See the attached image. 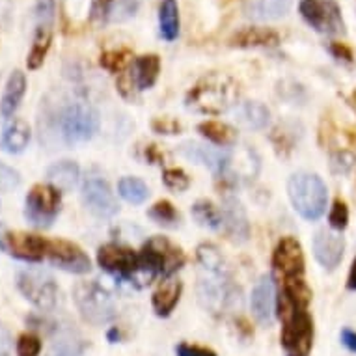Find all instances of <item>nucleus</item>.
<instances>
[{
	"instance_id": "obj_1",
	"label": "nucleus",
	"mask_w": 356,
	"mask_h": 356,
	"mask_svg": "<svg viewBox=\"0 0 356 356\" xmlns=\"http://www.w3.org/2000/svg\"><path fill=\"white\" fill-rule=\"evenodd\" d=\"M239 99V86L234 79L220 73L204 76L196 86L188 92L185 105L188 111L198 114L218 116L228 112Z\"/></svg>"
},
{
	"instance_id": "obj_2",
	"label": "nucleus",
	"mask_w": 356,
	"mask_h": 356,
	"mask_svg": "<svg viewBox=\"0 0 356 356\" xmlns=\"http://www.w3.org/2000/svg\"><path fill=\"white\" fill-rule=\"evenodd\" d=\"M287 194L295 211L306 220L321 218L327 209V185L316 174L298 172L291 175V179L287 183Z\"/></svg>"
},
{
	"instance_id": "obj_3",
	"label": "nucleus",
	"mask_w": 356,
	"mask_h": 356,
	"mask_svg": "<svg viewBox=\"0 0 356 356\" xmlns=\"http://www.w3.org/2000/svg\"><path fill=\"white\" fill-rule=\"evenodd\" d=\"M73 300L82 319L90 325L101 327L116 317V304L111 293L97 282H81L73 289Z\"/></svg>"
},
{
	"instance_id": "obj_4",
	"label": "nucleus",
	"mask_w": 356,
	"mask_h": 356,
	"mask_svg": "<svg viewBox=\"0 0 356 356\" xmlns=\"http://www.w3.org/2000/svg\"><path fill=\"white\" fill-rule=\"evenodd\" d=\"M60 138L65 144H81L90 140L99 129V114L88 103H71L64 106L56 120Z\"/></svg>"
},
{
	"instance_id": "obj_5",
	"label": "nucleus",
	"mask_w": 356,
	"mask_h": 356,
	"mask_svg": "<svg viewBox=\"0 0 356 356\" xmlns=\"http://www.w3.org/2000/svg\"><path fill=\"white\" fill-rule=\"evenodd\" d=\"M280 317L284 321L280 341L286 356H309L314 347V321L308 309H287Z\"/></svg>"
},
{
	"instance_id": "obj_6",
	"label": "nucleus",
	"mask_w": 356,
	"mask_h": 356,
	"mask_svg": "<svg viewBox=\"0 0 356 356\" xmlns=\"http://www.w3.org/2000/svg\"><path fill=\"white\" fill-rule=\"evenodd\" d=\"M138 257H140V269L149 273L153 278L157 275L168 278L175 270L181 269L185 263L183 252L164 237H153L147 241Z\"/></svg>"
},
{
	"instance_id": "obj_7",
	"label": "nucleus",
	"mask_w": 356,
	"mask_h": 356,
	"mask_svg": "<svg viewBox=\"0 0 356 356\" xmlns=\"http://www.w3.org/2000/svg\"><path fill=\"white\" fill-rule=\"evenodd\" d=\"M17 287L23 293V297L41 312H53L58 304V286L53 276L43 270H21L17 275Z\"/></svg>"
},
{
	"instance_id": "obj_8",
	"label": "nucleus",
	"mask_w": 356,
	"mask_h": 356,
	"mask_svg": "<svg viewBox=\"0 0 356 356\" xmlns=\"http://www.w3.org/2000/svg\"><path fill=\"white\" fill-rule=\"evenodd\" d=\"M60 211V191L53 185H35L26 196L24 216L35 228H49Z\"/></svg>"
},
{
	"instance_id": "obj_9",
	"label": "nucleus",
	"mask_w": 356,
	"mask_h": 356,
	"mask_svg": "<svg viewBox=\"0 0 356 356\" xmlns=\"http://www.w3.org/2000/svg\"><path fill=\"white\" fill-rule=\"evenodd\" d=\"M300 13L306 23L321 34H343L345 24L338 4L334 0H302Z\"/></svg>"
},
{
	"instance_id": "obj_10",
	"label": "nucleus",
	"mask_w": 356,
	"mask_h": 356,
	"mask_svg": "<svg viewBox=\"0 0 356 356\" xmlns=\"http://www.w3.org/2000/svg\"><path fill=\"white\" fill-rule=\"evenodd\" d=\"M97 261L105 270L123 278H136L140 270L138 254L120 245H105L97 252Z\"/></svg>"
},
{
	"instance_id": "obj_11",
	"label": "nucleus",
	"mask_w": 356,
	"mask_h": 356,
	"mask_svg": "<svg viewBox=\"0 0 356 356\" xmlns=\"http://www.w3.org/2000/svg\"><path fill=\"white\" fill-rule=\"evenodd\" d=\"M47 256L54 267L73 275H86L92 269L90 257L70 241H47Z\"/></svg>"
},
{
	"instance_id": "obj_12",
	"label": "nucleus",
	"mask_w": 356,
	"mask_h": 356,
	"mask_svg": "<svg viewBox=\"0 0 356 356\" xmlns=\"http://www.w3.org/2000/svg\"><path fill=\"white\" fill-rule=\"evenodd\" d=\"M82 202L95 216L108 218L118 213V204L108 183L99 177H90L82 185Z\"/></svg>"
},
{
	"instance_id": "obj_13",
	"label": "nucleus",
	"mask_w": 356,
	"mask_h": 356,
	"mask_svg": "<svg viewBox=\"0 0 356 356\" xmlns=\"http://www.w3.org/2000/svg\"><path fill=\"white\" fill-rule=\"evenodd\" d=\"M273 265L278 275L287 278H302L304 275V254L302 246L293 237H284L278 243L273 256Z\"/></svg>"
},
{
	"instance_id": "obj_14",
	"label": "nucleus",
	"mask_w": 356,
	"mask_h": 356,
	"mask_svg": "<svg viewBox=\"0 0 356 356\" xmlns=\"http://www.w3.org/2000/svg\"><path fill=\"white\" fill-rule=\"evenodd\" d=\"M4 250L10 252L13 257L23 259V261H41L43 256L47 254V241L41 239L38 235L23 234H8L4 241Z\"/></svg>"
},
{
	"instance_id": "obj_15",
	"label": "nucleus",
	"mask_w": 356,
	"mask_h": 356,
	"mask_svg": "<svg viewBox=\"0 0 356 356\" xmlns=\"http://www.w3.org/2000/svg\"><path fill=\"white\" fill-rule=\"evenodd\" d=\"M250 308L259 325L269 327L275 319V284L269 276H263L252 289Z\"/></svg>"
},
{
	"instance_id": "obj_16",
	"label": "nucleus",
	"mask_w": 356,
	"mask_h": 356,
	"mask_svg": "<svg viewBox=\"0 0 356 356\" xmlns=\"http://www.w3.org/2000/svg\"><path fill=\"white\" fill-rule=\"evenodd\" d=\"M343 237L338 234H332V232H327V229L319 232L316 235V239H314V254H316V259L328 270L338 267L341 257H343Z\"/></svg>"
},
{
	"instance_id": "obj_17",
	"label": "nucleus",
	"mask_w": 356,
	"mask_h": 356,
	"mask_svg": "<svg viewBox=\"0 0 356 356\" xmlns=\"http://www.w3.org/2000/svg\"><path fill=\"white\" fill-rule=\"evenodd\" d=\"M222 224L228 229L229 237L237 243H245L250 235V226H248V218H246L245 207L241 205L237 198H224L222 202Z\"/></svg>"
},
{
	"instance_id": "obj_18",
	"label": "nucleus",
	"mask_w": 356,
	"mask_h": 356,
	"mask_svg": "<svg viewBox=\"0 0 356 356\" xmlns=\"http://www.w3.org/2000/svg\"><path fill=\"white\" fill-rule=\"evenodd\" d=\"M181 153L191 161L205 164L213 174H224L228 168L229 155L228 152H220V149H213V147L202 146L196 142H187L181 146Z\"/></svg>"
},
{
	"instance_id": "obj_19",
	"label": "nucleus",
	"mask_w": 356,
	"mask_h": 356,
	"mask_svg": "<svg viewBox=\"0 0 356 356\" xmlns=\"http://www.w3.org/2000/svg\"><path fill=\"white\" fill-rule=\"evenodd\" d=\"M280 43V35L270 29H259V26H250V29L239 30L232 38V45L241 49L250 47H276Z\"/></svg>"
},
{
	"instance_id": "obj_20",
	"label": "nucleus",
	"mask_w": 356,
	"mask_h": 356,
	"mask_svg": "<svg viewBox=\"0 0 356 356\" xmlns=\"http://www.w3.org/2000/svg\"><path fill=\"white\" fill-rule=\"evenodd\" d=\"M291 8V0H248L245 6L246 17L254 21H273L284 17Z\"/></svg>"
},
{
	"instance_id": "obj_21",
	"label": "nucleus",
	"mask_w": 356,
	"mask_h": 356,
	"mask_svg": "<svg viewBox=\"0 0 356 356\" xmlns=\"http://www.w3.org/2000/svg\"><path fill=\"white\" fill-rule=\"evenodd\" d=\"M24 92H26V76L23 71L15 70L8 79L4 94L0 99V114L4 118L13 116V112L17 111L19 103L23 99Z\"/></svg>"
},
{
	"instance_id": "obj_22",
	"label": "nucleus",
	"mask_w": 356,
	"mask_h": 356,
	"mask_svg": "<svg viewBox=\"0 0 356 356\" xmlns=\"http://www.w3.org/2000/svg\"><path fill=\"white\" fill-rule=\"evenodd\" d=\"M200 300L205 308H209L213 314H220L229 304L234 302V293L229 291L224 284H213V282H202L200 284Z\"/></svg>"
},
{
	"instance_id": "obj_23",
	"label": "nucleus",
	"mask_w": 356,
	"mask_h": 356,
	"mask_svg": "<svg viewBox=\"0 0 356 356\" xmlns=\"http://www.w3.org/2000/svg\"><path fill=\"white\" fill-rule=\"evenodd\" d=\"M181 282L175 280L163 282L157 287V291L153 293V308L157 312V316L168 317L174 312V308L179 302V297H181Z\"/></svg>"
},
{
	"instance_id": "obj_24",
	"label": "nucleus",
	"mask_w": 356,
	"mask_h": 356,
	"mask_svg": "<svg viewBox=\"0 0 356 356\" xmlns=\"http://www.w3.org/2000/svg\"><path fill=\"white\" fill-rule=\"evenodd\" d=\"M30 142V127L24 120H13L2 133L0 147L6 153H21Z\"/></svg>"
},
{
	"instance_id": "obj_25",
	"label": "nucleus",
	"mask_w": 356,
	"mask_h": 356,
	"mask_svg": "<svg viewBox=\"0 0 356 356\" xmlns=\"http://www.w3.org/2000/svg\"><path fill=\"white\" fill-rule=\"evenodd\" d=\"M79 174H81V170L73 161H62V163L53 164L47 170V177L51 185L62 191V193H67V191L75 187L76 181H79Z\"/></svg>"
},
{
	"instance_id": "obj_26",
	"label": "nucleus",
	"mask_w": 356,
	"mask_h": 356,
	"mask_svg": "<svg viewBox=\"0 0 356 356\" xmlns=\"http://www.w3.org/2000/svg\"><path fill=\"white\" fill-rule=\"evenodd\" d=\"M269 108L256 101H246L237 106V120L246 129H263L269 123Z\"/></svg>"
},
{
	"instance_id": "obj_27",
	"label": "nucleus",
	"mask_w": 356,
	"mask_h": 356,
	"mask_svg": "<svg viewBox=\"0 0 356 356\" xmlns=\"http://www.w3.org/2000/svg\"><path fill=\"white\" fill-rule=\"evenodd\" d=\"M198 131L207 140L216 146H234L237 142V131L232 125L220 122H204L198 125Z\"/></svg>"
},
{
	"instance_id": "obj_28",
	"label": "nucleus",
	"mask_w": 356,
	"mask_h": 356,
	"mask_svg": "<svg viewBox=\"0 0 356 356\" xmlns=\"http://www.w3.org/2000/svg\"><path fill=\"white\" fill-rule=\"evenodd\" d=\"M51 41H53V29L47 26H38L34 35V43L30 49L29 58H26V65L29 70H38L45 62L49 49H51Z\"/></svg>"
},
{
	"instance_id": "obj_29",
	"label": "nucleus",
	"mask_w": 356,
	"mask_h": 356,
	"mask_svg": "<svg viewBox=\"0 0 356 356\" xmlns=\"http://www.w3.org/2000/svg\"><path fill=\"white\" fill-rule=\"evenodd\" d=\"M159 23H161V35L166 41H174L179 34V10L175 0H163L159 10Z\"/></svg>"
},
{
	"instance_id": "obj_30",
	"label": "nucleus",
	"mask_w": 356,
	"mask_h": 356,
	"mask_svg": "<svg viewBox=\"0 0 356 356\" xmlns=\"http://www.w3.org/2000/svg\"><path fill=\"white\" fill-rule=\"evenodd\" d=\"M159 70H161V60L157 54H147V56H140L135 62V79L138 84V90H147L155 84L159 76Z\"/></svg>"
},
{
	"instance_id": "obj_31",
	"label": "nucleus",
	"mask_w": 356,
	"mask_h": 356,
	"mask_svg": "<svg viewBox=\"0 0 356 356\" xmlns=\"http://www.w3.org/2000/svg\"><path fill=\"white\" fill-rule=\"evenodd\" d=\"M86 341L73 332L60 334L45 356H84Z\"/></svg>"
},
{
	"instance_id": "obj_32",
	"label": "nucleus",
	"mask_w": 356,
	"mask_h": 356,
	"mask_svg": "<svg viewBox=\"0 0 356 356\" xmlns=\"http://www.w3.org/2000/svg\"><path fill=\"white\" fill-rule=\"evenodd\" d=\"M118 191H120V196L127 200L129 204H142V202H146L147 194H149L146 183L140 181L138 177H123L118 185Z\"/></svg>"
},
{
	"instance_id": "obj_33",
	"label": "nucleus",
	"mask_w": 356,
	"mask_h": 356,
	"mask_svg": "<svg viewBox=\"0 0 356 356\" xmlns=\"http://www.w3.org/2000/svg\"><path fill=\"white\" fill-rule=\"evenodd\" d=\"M193 216L202 224L211 229H218L222 226V213L216 209L211 202H196L193 205Z\"/></svg>"
},
{
	"instance_id": "obj_34",
	"label": "nucleus",
	"mask_w": 356,
	"mask_h": 356,
	"mask_svg": "<svg viewBox=\"0 0 356 356\" xmlns=\"http://www.w3.org/2000/svg\"><path fill=\"white\" fill-rule=\"evenodd\" d=\"M196 256H198V261L202 263V267L209 270V273H215V275H222L224 270V259H222V254L218 252L215 245H200L198 250H196Z\"/></svg>"
},
{
	"instance_id": "obj_35",
	"label": "nucleus",
	"mask_w": 356,
	"mask_h": 356,
	"mask_svg": "<svg viewBox=\"0 0 356 356\" xmlns=\"http://www.w3.org/2000/svg\"><path fill=\"white\" fill-rule=\"evenodd\" d=\"M138 6H140V0H112L108 19L118 21V23L127 21L129 17H133L138 12Z\"/></svg>"
},
{
	"instance_id": "obj_36",
	"label": "nucleus",
	"mask_w": 356,
	"mask_h": 356,
	"mask_svg": "<svg viewBox=\"0 0 356 356\" xmlns=\"http://www.w3.org/2000/svg\"><path fill=\"white\" fill-rule=\"evenodd\" d=\"M147 215L152 216L153 220L159 222V224H164V226H175V222L179 220V216L175 213L174 205L170 202H157L153 205Z\"/></svg>"
},
{
	"instance_id": "obj_37",
	"label": "nucleus",
	"mask_w": 356,
	"mask_h": 356,
	"mask_svg": "<svg viewBox=\"0 0 356 356\" xmlns=\"http://www.w3.org/2000/svg\"><path fill=\"white\" fill-rule=\"evenodd\" d=\"M355 164L356 155L353 152H347V149H339V152H334L330 155V168H332L334 174H349L350 170L355 168Z\"/></svg>"
},
{
	"instance_id": "obj_38",
	"label": "nucleus",
	"mask_w": 356,
	"mask_h": 356,
	"mask_svg": "<svg viewBox=\"0 0 356 356\" xmlns=\"http://www.w3.org/2000/svg\"><path fill=\"white\" fill-rule=\"evenodd\" d=\"M15 353H17V356H40L41 339L35 334L19 336L17 343H15Z\"/></svg>"
},
{
	"instance_id": "obj_39",
	"label": "nucleus",
	"mask_w": 356,
	"mask_h": 356,
	"mask_svg": "<svg viewBox=\"0 0 356 356\" xmlns=\"http://www.w3.org/2000/svg\"><path fill=\"white\" fill-rule=\"evenodd\" d=\"M163 181H164V185H166V187L172 188V191H177V193H181V191H187L188 185H191V179H188V175L179 168L164 170Z\"/></svg>"
},
{
	"instance_id": "obj_40",
	"label": "nucleus",
	"mask_w": 356,
	"mask_h": 356,
	"mask_svg": "<svg viewBox=\"0 0 356 356\" xmlns=\"http://www.w3.org/2000/svg\"><path fill=\"white\" fill-rule=\"evenodd\" d=\"M129 62L127 51H111L101 56V65L105 70L112 71V73H122L125 70V65Z\"/></svg>"
},
{
	"instance_id": "obj_41",
	"label": "nucleus",
	"mask_w": 356,
	"mask_h": 356,
	"mask_svg": "<svg viewBox=\"0 0 356 356\" xmlns=\"http://www.w3.org/2000/svg\"><path fill=\"white\" fill-rule=\"evenodd\" d=\"M54 10H56L54 0H38L35 2V23H38V26L53 29Z\"/></svg>"
},
{
	"instance_id": "obj_42",
	"label": "nucleus",
	"mask_w": 356,
	"mask_h": 356,
	"mask_svg": "<svg viewBox=\"0 0 356 356\" xmlns=\"http://www.w3.org/2000/svg\"><path fill=\"white\" fill-rule=\"evenodd\" d=\"M328 222H330V228H334L336 232H341V229L347 228V222H349V209L347 205L341 200H336L332 204V209H330V215H328Z\"/></svg>"
},
{
	"instance_id": "obj_43",
	"label": "nucleus",
	"mask_w": 356,
	"mask_h": 356,
	"mask_svg": "<svg viewBox=\"0 0 356 356\" xmlns=\"http://www.w3.org/2000/svg\"><path fill=\"white\" fill-rule=\"evenodd\" d=\"M19 185H21V177H19L17 172L4 163H0V191L10 193L13 188H17Z\"/></svg>"
},
{
	"instance_id": "obj_44",
	"label": "nucleus",
	"mask_w": 356,
	"mask_h": 356,
	"mask_svg": "<svg viewBox=\"0 0 356 356\" xmlns=\"http://www.w3.org/2000/svg\"><path fill=\"white\" fill-rule=\"evenodd\" d=\"M153 129L159 135H177L181 131V125L172 118H161V120L153 122Z\"/></svg>"
},
{
	"instance_id": "obj_45",
	"label": "nucleus",
	"mask_w": 356,
	"mask_h": 356,
	"mask_svg": "<svg viewBox=\"0 0 356 356\" xmlns=\"http://www.w3.org/2000/svg\"><path fill=\"white\" fill-rule=\"evenodd\" d=\"M175 355L177 356H216L211 349L205 347H198V345L179 343L175 347Z\"/></svg>"
},
{
	"instance_id": "obj_46",
	"label": "nucleus",
	"mask_w": 356,
	"mask_h": 356,
	"mask_svg": "<svg viewBox=\"0 0 356 356\" xmlns=\"http://www.w3.org/2000/svg\"><path fill=\"white\" fill-rule=\"evenodd\" d=\"M13 349L12 334L2 323H0V356H10Z\"/></svg>"
},
{
	"instance_id": "obj_47",
	"label": "nucleus",
	"mask_w": 356,
	"mask_h": 356,
	"mask_svg": "<svg viewBox=\"0 0 356 356\" xmlns=\"http://www.w3.org/2000/svg\"><path fill=\"white\" fill-rule=\"evenodd\" d=\"M330 53L339 60H345V62H353V53H350V49L343 43H332L330 45Z\"/></svg>"
},
{
	"instance_id": "obj_48",
	"label": "nucleus",
	"mask_w": 356,
	"mask_h": 356,
	"mask_svg": "<svg viewBox=\"0 0 356 356\" xmlns=\"http://www.w3.org/2000/svg\"><path fill=\"white\" fill-rule=\"evenodd\" d=\"M341 343L350 350V353H356V332L355 330H350V328H343L341 330Z\"/></svg>"
},
{
	"instance_id": "obj_49",
	"label": "nucleus",
	"mask_w": 356,
	"mask_h": 356,
	"mask_svg": "<svg viewBox=\"0 0 356 356\" xmlns=\"http://www.w3.org/2000/svg\"><path fill=\"white\" fill-rule=\"evenodd\" d=\"M111 6H112V0H95L94 15L95 17H101V19L108 17V13H111Z\"/></svg>"
},
{
	"instance_id": "obj_50",
	"label": "nucleus",
	"mask_w": 356,
	"mask_h": 356,
	"mask_svg": "<svg viewBox=\"0 0 356 356\" xmlns=\"http://www.w3.org/2000/svg\"><path fill=\"white\" fill-rule=\"evenodd\" d=\"M347 287L350 291H356V257L353 259V265H350L349 278H347Z\"/></svg>"
},
{
	"instance_id": "obj_51",
	"label": "nucleus",
	"mask_w": 356,
	"mask_h": 356,
	"mask_svg": "<svg viewBox=\"0 0 356 356\" xmlns=\"http://www.w3.org/2000/svg\"><path fill=\"white\" fill-rule=\"evenodd\" d=\"M6 228H4V224L0 222V250H4V241H6Z\"/></svg>"
},
{
	"instance_id": "obj_52",
	"label": "nucleus",
	"mask_w": 356,
	"mask_h": 356,
	"mask_svg": "<svg viewBox=\"0 0 356 356\" xmlns=\"http://www.w3.org/2000/svg\"><path fill=\"white\" fill-rule=\"evenodd\" d=\"M108 339H111L112 343H116L118 339H120V332H118V328H112L111 332H108Z\"/></svg>"
}]
</instances>
